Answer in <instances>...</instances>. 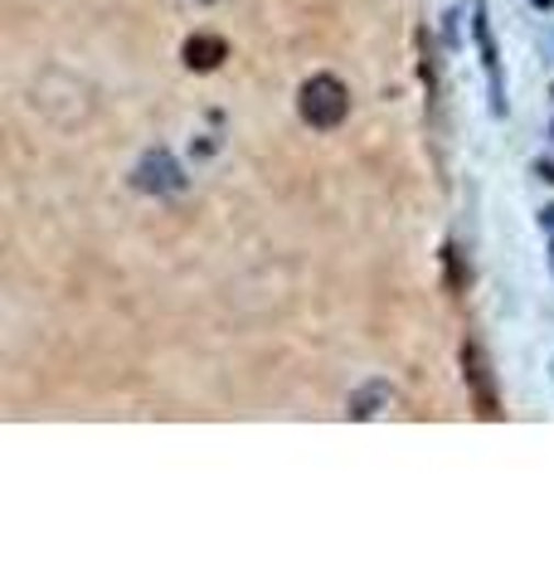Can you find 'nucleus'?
Instances as JSON below:
<instances>
[{
	"label": "nucleus",
	"mask_w": 554,
	"mask_h": 584,
	"mask_svg": "<svg viewBox=\"0 0 554 584\" xmlns=\"http://www.w3.org/2000/svg\"><path fill=\"white\" fill-rule=\"evenodd\" d=\"M462 361H467V375L477 380V400H482V414H496V395H491V385H486V366H482V351H477V346H467V351H462Z\"/></svg>",
	"instance_id": "7ed1b4c3"
},
{
	"label": "nucleus",
	"mask_w": 554,
	"mask_h": 584,
	"mask_svg": "<svg viewBox=\"0 0 554 584\" xmlns=\"http://www.w3.org/2000/svg\"><path fill=\"white\" fill-rule=\"evenodd\" d=\"M224 59V40H214V35H195L185 44V64L190 69H214V64Z\"/></svg>",
	"instance_id": "f03ea898"
},
{
	"label": "nucleus",
	"mask_w": 554,
	"mask_h": 584,
	"mask_svg": "<svg viewBox=\"0 0 554 584\" xmlns=\"http://www.w3.org/2000/svg\"><path fill=\"white\" fill-rule=\"evenodd\" d=\"M350 112V98H346V88L336 83L331 74H321V78H312L307 88H302V117L312 122V127H336Z\"/></svg>",
	"instance_id": "f257e3e1"
}]
</instances>
